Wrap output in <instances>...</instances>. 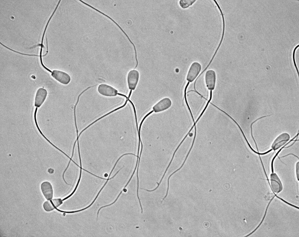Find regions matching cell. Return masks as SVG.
Returning a JSON list of instances; mask_svg holds the SVG:
<instances>
[{"label": "cell", "instance_id": "6da1fadb", "mask_svg": "<svg viewBox=\"0 0 299 237\" xmlns=\"http://www.w3.org/2000/svg\"><path fill=\"white\" fill-rule=\"evenodd\" d=\"M51 73V76L62 84L66 85L69 83L71 81V78L70 75L64 72L54 70Z\"/></svg>", "mask_w": 299, "mask_h": 237}, {"label": "cell", "instance_id": "7a4b0ae2", "mask_svg": "<svg viewBox=\"0 0 299 237\" xmlns=\"http://www.w3.org/2000/svg\"><path fill=\"white\" fill-rule=\"evenodd\" d=\"M201 69V66L198 62H194L190 66L187 76V80L189 82L194 81L198 76Z\"/></svg>", "mask_w": 299, "mask_h": 237}, {"label": "cell", "instance_id": "3957f363", "mask_svg": "<svg viewBox=\"0 0 299 237\" xmlns=\"http://www.w3.org/2000/svg\"><path fill=\"white\" fill-rule=\"evenodd\" d=\"M270 187L272 191L275 193H279L283 190L282 182L275 173L272 172L270 174Z\"/></svg>", "mask_w": 299, "mask_h": 237}, {"label": "cell", "instance_id": "277c9868", "mask_svg": "<svg viewBox=\"0 0 299 237\" xmlns=\"http://www.w3.org/2000/svg\"><path fill=\"white\" fill-rule=\"evenodd\" d=\"M139 77V73L135 70H131L128 73L127 81L129 88L131 90H134L135 89Z\"/></svg>", "mask_w": 299, "mask_h": 237}, {"label": "cell", "instance_id": "5b68a950", "mask_svg": "<svg viewBox=\"0 0 299 237\" xmlns=\"http://www.w3.org/2000/svg\"><path fill=\"white\" fill-rule=\"evenodd\" d=\"M99 93L102 95L114 97L118 94V91L112 86L106 84H102L98 87Z\"/></svg>", "mask_w": 299, "mask_h": 237}, {"label": "cell", "instance_id": "8992f818", "mask_svg": "<svg viewBox=\"0 0 299 237\" xmlns=\"http://www.w3.org/2000/svg\"><path fill=\"white\" fill-rule=\"evenodd\" d=\"M290 136L287 133H281L278 136L273 142L272 145V149L276 150L285 145L290 139Z\"/></svg>", "mask_w": 299, "mask_h": 237}, {"label": "cell", "instance_id": "52a82bcc", "mask_svg": "<svg viewBox=\"0 0 299 237\" xmlns=\"http://www.w3.org/2000/svg\"><path fill=\"white\" fill-rule=\"evenodd\" d=\"M171 105V100L169 98H165L158 101L153 107V110L155 113L162 112L168 109Z\"/></svg>", "mask_w": 299, "mask_h": 237}, {"label": "cell", "instance_id": "ba28073f", "mask_svg": "<svg viewBox=\"0 0 299 237\" xmlns=\"http://www.w3.org/2000/svg\"><path fill=\"white\" fill-rule=\"evenodd\" d=\"M205 81L208 89L212 91L214 89L216 82V74L214 71L210 70L206 72Z\"/></svg>", "mask_w": 299, "mask_h": 237}, {"label": "cell", "instance_id": "9c48e42d", "mask_svg": "<svg viewBox=\"0 0 299 237\" xmlns=\"http://www.w3.org/2000/svg\"><path fill=\"white\" fill-rule=\"evenodd\" d=\"M48 92L44 88H40L36 91L34 101V106L39 107L43 104L47 97Z\"/></svg>", "mask_w": 299, "mask_h": 237}, {"label": "cell", "instance_id": "30bf717a", "mask_svg": "<svg viewBox=\"0 0 299 237\" xmlns=\"http://www.w3.org/2000/svg\"><path fill=\"white\" fill-rule=\"evenodd\" d=\"M42 192L46 199L51 200L53 196V191L51 183L48 181L43 182L41 184Z\"/></svg>", "mask_w": 299, "mask_h": 237}, {"label": "cell", "instance_id": "8fae6325", "mask_svg": "<svg viewBox=\"0 0 299 237\" xmlns=\"http://www.w3.org/2000/svg\"><path fill=\"white\" fill-rule=\"evenodd\" d=\"M96 11H97L98 12L100 13H101V14L104 15V16H106V17L108 18L112 21L114 23H115L116 25H117L118 26V27L122 31L126 36L127 38H128V40H129V41L131 42V43L132 44V45L133 46V47H134V49L135 51V59H136V63H137L136 66H138V60H137V52H136V48H135V46L134 44L132 42V41L130 39V38L128 36V35L126 34V32H125L123 30V29L121 28V27L119 26V25L117 22H116L112 18H111L109 16H108L107 15H106V14H104V13H103V12H101V11H99V10H98L97 9L96 10Z\"/></svg>", "mask_w": 299, "mask_h": 237}, {"label": "cell", "instance_id": "7c38bea8", "mask_svg": "<svg viewBox=\"0 0 299 237\" xmlns=\"http://www.w3.org/2000/svg\"><path fill=\"white\" fill-rule=\"evenodd\" d=\"M115 176V175H114L112 177L109 178V177H110V176H109L108 177V178L107 179L106 182V183H105L104 184V185L102 187V188L100 189V191L98 192V193L97 194V196H96V197H95V199H94V200L92 201V202L91 203L90 205H89V206H88L86 207V208H84L83 209H80V210H78L75 211H71V212H65V211H62V212H65L66 213H75V212H80V211H83V210H84L86 209H87L89 207H90L93 203L94 202V201H95V200H96V199L97 198L98 196L99 195L100 192H101V190H102L103 189V188L104 187V186H105L106 185V184L107 183V182H108V180H110V179H111L113 178Z\"/></svg>", "mask_w": 299, "mask_h": 237}, {"label": "cell", "instance_id": "4fadbf2b", "mask_svg": "<svg viewBox=\"0 0 299 237\" xmlns=\"http://www.w3.org/2000/svg\"><path fill=\"white\" fill-rule=\"evenodd\" d=\"M43 206L44 209L47 212L51 211L55 208L51 200L45 201L43 203Z\"/></svg>", "mask_w": 299, "mask_h": 237}, {"label": "cell", "instance_id": "5bb4252c", "mask_svg": "<svg viewBox=\"0 0 299 237\" xmlns=\"http://www.w3.org/2000/svg\"><path fill=\"white\" fill-rule=\"evenodd\" d=\"M195 1V0H180L179 4L182 8L185 9L191 5Z\"/></svg>", "mask_w": 299, "mask_h": 237}, {"label": "cell", "instance_id": "9a60e30c", "mask_svg": "<svg viewBox=\"0 0 299 237\" xmlns=\"http://www.w3.org/2000/svg\"><path fill=\"white\" fill-rule=\"evenodd\" d=\"M121 107H120L119 108H118L117 109H116L114 110H112V111L110 112L109 113H107V114L105 115H104V116H102L100 118H98L97 120H96L95 121H94L93 122H92V123H91V124H90V125H89V126H88L86 128H85V129H84L83 130H82L81 131V132L79 134V135L78 136L79 137L80 136V134L83 132L84 130H86L87 128L90 126L91 125H92V124H93L95 122H96L98 120L101 119V118H103V117H104L105 116H107V115H108L110 114L111 113H112V112H114V111L116 110H117H117L119 109Z\"/></svg>", "mask_w": 299, "mask_h": 237}, {"label": "cell", "instance_id": "2e32d148", "mask_svg": "<svg viewBox=\"0 0 299 237\" xmlns=\"http://www.w3.org/2000/svg\"><path fill=\"white\" fill-rule=\"evenodd\" d=\"M52 201L55 206V208L59 206L62 203V200L60 198L53 199Z\"/></svg>", "mask_w": 299, "mask_h": 237}, {"label": "cell", "instance_id": "e0dca14e", "mask_svg": "<svg viewBox=\"0 0 299 237\" xmlns=\"http://www.w3.org/2000/svg\"><path fill=\"white\" fill-rule=\"evenodd\" d=\"M196 126H195V134H194V136L193 139V142H192V145L191 147L190 148V150H189L188 152V153L187 154V156H186V158H185V160H184V162H183V164L182 165V166H183L184 165V163H185V161L186 160V159H187V158L188 157V155H189V154H190V151L191 150V149H192V147H193V144H194V141H195V138H196Z\"/></svg>", "mask_w": 299, "mask_h": 237}, {"label": "cell", "instance_id": "ac0fdd59", "mask_svg": "<svg viewBox=\"0 0 299 237\" xmlns=\"http://www.w3.org/2000/svg\"><path fill=\"white\" fill-rule=\"evenodd\" d=\"M273 198H274V197H273V198H272V199H271V200H270V202H269V204H268V206H267V208H266V211H265V215H264V216L263 217V220H262V221H261V223H260V224L259 225V226H258V227H257V228H256V229H255V230H254V231H253V232H252V233H251V234H249L248 235V236H249V235H250L251 234H252V233H253V232H254V231H255V230H257V228H258V227H259L260 226V224H261V223H262V222H263V220H264V218H265V216H266V212H267V209H268V206H269V204L270 203V202H271V200H272V199H273Z\"/></svg>", "mask_w": 299, "mask_h": 237}, {"label": "cell", "instance_id": "d6986e66", "mask_svg": "<svg viewBox=\"0 0 299 237\" xmlns=\"http://www.w3.org/2000/svg\"><path fill=\"white\" fill-rule=\"evenodd\" d=\"M298 46H299V45H297L296 46V47L295 48V49L294 50V52L293 53V60L294 64L295 66V68H296V69L297 70V72H298V75H299V72H298V68H297V66H296V63H295V50L298 47Z\"/></svg>", "mask_w": 299, "mask_h": 237}, {"label": "cell", "instance_id": "ffe728a7", "mask_svg": "<svg viewBox=\"0 0 299 237\" xmlns=\"http://www.w3.org/2000/svg\"><path fill=\"white\" fill-rule=\"evenodd\" d=\"M296 172L297 177L298 180L299 179V162H297L296 166Z\"/></svg>", "mask_w": 299, "mask_h": 237}, {"label": "cell", "instance_id": "44dd1931", "mask_svg": "<svg viewBox=\"0 0 299 237\" xmlns=\"http://www.w3.org/2000/svg\"><path fill=\"white\" fill-rule=\"evenodd\" d=\"M48 171L50 173L52 174L54 172V170L52 168H50L48 169Z\"/></svg>", "mask_w": 299, "mask_h": 237}]
</instances>
